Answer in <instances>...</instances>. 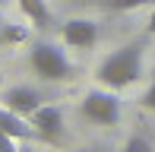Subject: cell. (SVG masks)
<instances>
[{
	"instance_id": "obj_1",
	"label": "cell",
	"mask_w": 155,
	"mask_h": 152,
	"mask_svg": "<svg viewBox=\"0 0 155 152\" xmlns=\"http://www.w3.org/2000/svg\"><path fill=\"white\" fill-rule=\"evenodd\" d=\"M98 82L104 89H127L143 76V45H124L117 51H111L108 57L98 64Z\"/></svg>"
},
{
	"instance_id": "obj_2",
	"label": "cell",
	"mask_w": 155,
	"mask_h": 152,
	"mask_svg": "<svg viewBox=\"0 0 155 152\" xmlns=\"http://www.w3.org/2000/svg\"><path fill=\"white\" fill-rule=\"evenodd\" d=\"M29 64H32L35 76H41L45 82H67L76 73L73 64L67 60V54L57 45H51V41H35L32 54H29Z\"/></svg>"
},
{
	"instance_id": "obj_3",
	"label": "cell",
	"mask_w": 155,
	"mask_h": 152,
	"mask_svg": "<svg viewBox=\"0 0 155 152\" xmlns=\"http://www.w3.org/2000/svg\"><path fill=\"white\" fill-rule=\"evenodd\" d=\"M79 111H82L86 121L98 124V127H114V124H120L124 108H120V98L114 95V89H98L95 86L82 95Z\"/></svg>"
},
{
	"instance_id": "obj_4",
	"label": "cell",
	"mask_w": 155,
	"mask_h": 152,
	"mask_svg": "<svg viewBox=\"0 0 155 152\" xmlns=\"http://www.w3.org/2000/svg\"><path fill=\"white\" fill-rule=\"evenodd\" d=\"M0 101H3V108H10L13 114L25 117V121H29V117L45 105L41 92H38V89H32V86H13V89H6V92L0 95Z\"/></svg>"
},
{
	"instance_id": "obj_5",
	"label": "cell",
	"mask_w": 155,
	"mask_h": 152,
	"mask_svg": "<svg viewBox=\"0 0 155 152\" xmlns=\"http://www.w3.org/2000/svg\"><path fill=\"white\" fill-rule=\"evenodd\" d=\"M29 124H32V130H35L38 140L57 143L60 136H63V111H60L57 105H41L38 111L29 117Z\"/></svg>"
},
{
	"instance_id": "obj_6",
	"label": "cell",
	"mask_w": 155,
	"mask_h": 152,
	"mask_svg": "<svg viewBox=\"0 0 155 152\" xmlns=\"http://www.w3.org/2000/svg\"><path fill=\"white\" fill-rule=\"evenodd\" d=\"M60 38L70 48H92L98 41V22L92 19H70L60 25Z\"/></svg>"
},
{
	"instance_id": "obj_7",
	"label": "cell",
	"mask_w": 155,
	"mask_h": 152,
	"mask_svg": "<svg viewBox=\"0 0 155 152\" xmlns=\"http://www.w3.org/2000/svg\"><path fill=\"white\" fill-rule=\"evenodd\" d=\"M0 130H3L6 136H13V140H35L32 124L25 121V117L13 114L10 108H0Z\"/></svg>"
},
{
	"instance_id": "obj_8",
	"label": "cell",
	"mask_w": 155,
	"mask_h": 152,
	"mask_svg": "<svg viewBox=\"0 0 155 152\" xmlns=\"http://www.w3.org/2000/svg\"><path fill=\"white\" fill-rule=\"evenodd\" d=\"M19 10L29 16V22L35 29H48L51 25V10H48V0H16Z\"/></svg>"
},
{
	"instance_id": "obj_9",
	"label": "cell",
	"mask_w": 155,
	"mask_h": 152,
	"mask_svg": "<svg viewBox=\"0 0 155 152\" xmlns=\"http://www.w3.org/2000/svg\"><path fill=\"white\" fill-rule=\"evenodd\" d=\"M82 3L104 10V13H130V10H139V6H149L152 0H82Z\"/></svg>"
},
{
	"instance_id": "obj_10",
	"label": "cell",
	"mask_w": 155,
	"mask_h": 152,
	"mask_svg": "<svg viewBox=\"0 0 155 152\" xmlns=\"http://www.w3.org/2000/svg\"><path fill=\"white\" fill-rule=\"evenodd\" d=\"M124 152H155V146L146 140V136L136 133V136H130V140L124 143Z\"/></svg>"
},
{
	"instance_id": "obj_11",
	"label": "cell",
	"mask_w": 155,
	"mask_h": 152,
	"mask_svg": "<svg viewBox=\"0 0 155 152\" xmlns=\"http://www.w3.org/2000/svg\"><path fill=\"white\" fill-rule=\"evenodd\" d=\"M19 38H22V32H19V29H13V25H0V45H3V41H19Z\"/></svg>"
},
{
	"instance_id": "obj_12",
	"label": "cell",
	"mask_w": 155,
	"mask_h": 152,
	"mask_svg": "<svg viewBox=\"0 0 155 152\" xmlns=\"http://www.w3.org/2000/svg\"><path fill=\"white\" fill-rule=\"evenodd\" d=\"M139 101H143V105L149 108V111H155V79L149 82V89L143 92V98H139Z\"/></svg>"
},
{
	"instance_id": "obj_13",
	"label": "cell",
	"mask_w": 155,
	"mask_h": 152,
	"mask_svg": "<svg viewBox=\"0 0 155 152\" xmlns=\"http://www.w3.org/2000/svg\"><path fill=\"white\" fill-rule=\"evenodd\" d=\"M149 35H155V6H152V13H149Z\"/></svg>"
},
{
	"instance_id": "obj_14",
	"label": "cell",
	"mask_w": 155,
	"mask_h": 152,
	"mask_svg": "<svg viewBox=\"0 0 155 152\" xmlns=\"http://www.w3.org/2000/svg\"><path fill=\"white\" fill-rule=\"evenodd\" d=\"M79 152H104V149H95V146H89V149H79Z\"/></svg>"
},
{
	"instance_id": "obj_15",
	"label": "cell",
	"mask_w": 155,
	"mask_h": 152,
	"mask_svg": "<svg viewBox=\"0 0 155 152\" xmlns=\"http://www.w3.org/2000/svg\"><path fill=\"white\" fill-rule=\"evenodd\" d=\"M0 86H3V73H0Z\"/></svg>"
},
{
	"instance_id": "obj_16",
	"label": "cell",
	"mask_w": 155,
	"mask_h": 152,
	"mask_svg": "<svg viewBox=\"0 0 155 152\" xmlns=\"http://www.w3.org/2000/svg\"><path fill=\"white\" fill-rule=\"evenodd\" d=\"M19 152H32V149H19Z\"/></svg>"
},
{
	"instance_id": "obj_17",
	"label": "cell",
	"mask_w": 155,
	"mask_h": 152,
	"mask_svg": "<svg viewBox=\"0 0 155 152\" xmlns=\"http://www.w3.org/2000/svg\"><path fill=\"white\" fill-rule=\"evenodd\" d=\"M0 3H3V0H0Z\"/></svg>"
}]
</instances>
